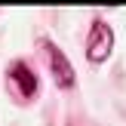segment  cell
<instances>
[{
	"label": "cell",
	"mask_w": 126,
	"mask_h": 126,
	"mask_svg": "<svg viewBox=\"0 0 126 126\" xmlns=\"http://www.w3.org/2000/svg\"><path fill=\"white\" fill-rule=\"evenodd\" d=\"M9 83L18 89L22 98H34L37 95V74L31 71L25 62H16V65L9 68Z\"/></svg>",
	"instance_id": "3957f363"
},
{
	"label": "cell",
	"mask_w": 126,
	"mask_h": 126,
	"mask_svg": "<svg viewBox=\"0 0 126 126\" xmlns=\"http://www.w3.org/2000/svg\"><path fill=\"white\" fill-rule=\"evenodd\" d=\"M43 49H46V59H49V71H52V80H55V86H62V89H71L74 86V68H71V62H68V55L62 52L55 43H49V40H43Z\"/></svg>",
	"instance_id": "7a4b0ae2"
},
{
	"label": "cell",
	"mask_w": 126,
	"mask_h": 126,
	"mask_svg": "<svg viewBox=\"0 0 126 126\" xmlns=\"http://www.w3.org/2000/svg\"><path fill=\"white\" fill-rule=\"evenodd\" d=\"M111 49H114V31H111V25H105L102 18H95L92 28H89V37H86V59L95 62V65H102L111 55Z\"/></svg>",
	"instance_id": "6da1fadb"
}]
</instances>
